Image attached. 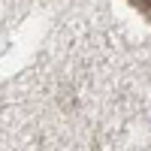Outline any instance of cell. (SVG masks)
<instances>
[{
  "label": "cell",
  "instance_id": "obj_1",
  "mask_svg": "<svg viewBox=\"0 0 151 151\" xmlns=\"http://www.w3.org/2000/svg\"><path fill=\"white\" fill-rule=\"evenodd\" d=\"M130 6L139 12V15H142L148 24H151V0H130Z\"/></svg>",
  "mask_w": 151,
  "mask_h": 151
}]
</instances>
